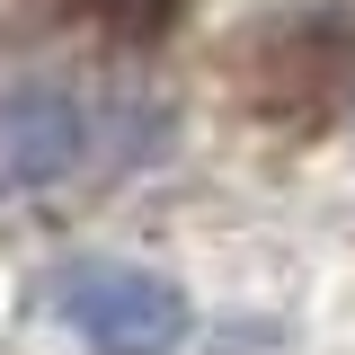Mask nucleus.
I'll use <instances>...</instances> for the list:
<instances>
[{"label":"nucleus","mask_w":355,"mask_h":355,"mask_svg":"<svg viewBox=\"0 0 355 355\" xmlns=\"http://www.w3.org/2000/svg\"><path fill=\"white\" fill-rule=\"evenodd\" d=\"M53 311H62V329H71L89 355H178L187 329H196V311H187V293H178L169 275L125 266V258L71 266V275L53 284Z\"/></svg>","instance_id":"f257e3e1"},{"label":"nucleus","mask_w":355,"mask_h":355,"mask_svg":"<svg viewBox=\"0 0 355 355\" xmlns=\"http://www.w3.org/2000/svg\"><path fill=\"white\" fill-rule=\"evenodd\" d=\"M89 98L71 80H9L0 89V187H53L89 160Z\"/></svg>","instance_id":"f03ea898"}]
</instances>
